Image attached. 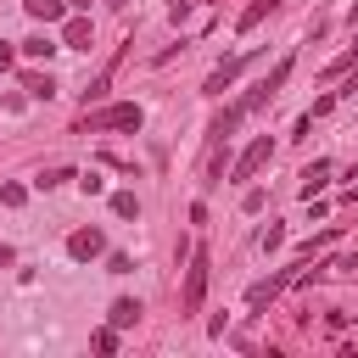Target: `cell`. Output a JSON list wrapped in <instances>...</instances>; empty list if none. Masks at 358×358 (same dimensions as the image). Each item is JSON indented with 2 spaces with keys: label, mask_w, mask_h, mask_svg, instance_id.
<instances>
[{
  "label": "cell",
  "mask_w": 358,
  "mask_h": 358,
  "mask_svg": "<svg viewBox=\"0 0 358 358\" xmlns=\"http://www.w3.org/2000/svg\"><path fill=\"white\" fill-rule=\"evenodd\" d=\"M11 56H17V50H11V45H6V39H0V73H6V67H11Z\"/></svg>",
  "instance_id": "ffe728a7"
},
{
  "label": "cell",
  "mask_w": 358,
  "mask_h": 358,
  "mask_svg": "<svg viewBox=\"0 0 358 358\" xmlns=\"http://www.w3.org/2000/svg\"><path fill=\"white\" fill-rule=\"evenodd\" d=\"M106 6H129V0H106Z\"/></svg>",
  "instance_id": "cb8c5ba5"
},
{
  "label": "cell",
  "mask_w": 358,
  "mask_h": 358,
  "mask_svg": "<svg viewBox=\"0 0 358 358\" xmlns=\"http://www.w3.org/2000/svg\"><path fill=\"white\" fill-rule=\"evenodd\" d=\"M341 95H358V78H347V90H336V101H341Z\"/></svg>",
  "instance_id": "44dd1931"
},
{
  "label": "cell",
  "mask_w": 358,
  "mask_h": 358,
  "mask_svg": "<svg viewBox=\"0 0 358 358\" xmlns=\"http://www.w3.org/2000/svg\"><path fill=\"white\" fill-rule=\"evenodd\" d=\"M0 263H11V246H0Z\"/></svg>",
  "instance_id": "7402d4cb"
},
{
  "label": "cell",
  "mask_w": 358,
  "mask_h": 358,
  "mask_svg": "<svg viewBox=\"0 0 358 358\" xmlns=\"http://www.w3.org/2000/svg\"><path fill=\"white\" fill-rule=\"evenodd\" d=\"M280 241H285V229H280V224H268V229L257 235V246H280Z\"/></svg>",
  "instance_id": "d6986e66"
},
{
  "label": "cell",
  "mask_w": 358,
  "mask_h": 358,
  "mask_svg": "<svg viewBox=\"0 0 358 358\" xmlns=\"http://www.w3.org/2000/svg\"><path fill=\"white\" fill-rule=\"evenodd\" d=\"M274 6H280V0H252V6L241 11V22H235V28H241V34H252V28H257V22H263V17L274 11Z\"/></svg>",
  "instance_id": "30bf717a"
},
{
  "label": "cell",
  "mask_w": 358,
  "mask_h": 358,
  "mask_svg": "<svg viewBox=\"0 0 358 358\" xmlns=\"http://www.w3.org/2000/svg\"><path fill=\"white\" fill-rule=\"evenodd\" d=\"M62 45H67V50H90V17H67Z\"/></svg>",
  "instance_id": "52a82bcc"
},
{
  "label": "cell",
  "mask_w": 358,
  "mask_h": 358,
  "mask_svg": "<svg viewBox=\"0 0 358 358\" xmlns=\"http://www.w3.org/2000/svg\"><path fill=\"white\" fill-rule=\"evenodd\" d=\"M28 95H34V101H50V95H56V78H50V73H28Z\"/></svg>",
  "instance_id": "7c38bea8"
},
{
  "label": "cell",
  "mask_w": 358,
  "mask_h": 358,
  "mask_svg": "<svg viewBox=\"0 0 358 358\" xmlns=\"http://www.w3.org/2000/svg\"><path fill=\"white\" fill-rule=\"evenodd\" d=\"M112 347H117V324L112 330H95V352H112Z\"/></svg>",
  "instance_id": "e0dca14e"
},
{
  "label": "cell",
  "mask_w": 358,
  "mask_h": 358,
  "mask_svg": "<svg viewBox=\"0 0 358 358\" xmlns=\"http://www.w3.org/2000/svg\"><path fill=\"white\" fill-rule=\"evenodd\" d=\"M324 179H330V162H313V168H302V196L313 201V196L324 190Z\"/></svg>",
  "instance_id": "9c48e42d"
},
{
  "label": "cell",
  "mask_w": 358,
  "mask_h": 358,
  "mask_svg": "<svg viewBox=\"0 0 358 358\" xmlns=\"http://www.w3.org/2000/svg\"><path fill=\"white\" fill-rule=\"evenodd\" d=\"M0 201H6V207H22V201H28V190H22V185H6V190H0Z\"/></svg>",
  "instance_id": "2e32d148"
},
{
  "label": "cell",
  "mask_w": 358,
  "mask_h": 358,
  "mask_svg": "<svg viewBox=\"0 0 358 358\" xmlns=\"http://www.w3.org/2000/svg\"><path fill=\"white\" fill-rule=\"evenodd\" d=\"M78 190H84V196H101L106 185H101V173H84V179H78Z\"/></svg>",
  "instance_id": "ac0fdd59"
},
{
  "label": "cell",
  "mask_w": 358,
  "mask_h": 358,
  "mask_svg": "<svg viewBox=\"0 0 358 358\" xmlns=\"http://www.w3.org/2000/svg\"><path fill=\"white\" fill-rule=\"evenodd\" d=\"M101 252H106V235H101V229H73V235H67V257H73V263H90V257H101Z\"/></svg>",
  "instance_id": "8992f818"
},
{
  "label": "cell",
  "mask_w": 358,
  "mask_h": 358,
  "mask_svg": "<svg viewBox=\"0 0 358 358\" xmlns=\"http://www.w3.org/2000/svg\"><path fill=\"white\" fill-rule=\"evenodd\" d=\"M134 319H140V302H134V296H117V302H112V324H117V330H129Z\"/></svg>",
  "instance_id": "8fae6325"
},
{
  "label": "cell",
  "mask_w": 358,
  "mask_h": 358,
  "mask_svg": "<svg viewBox=\"0 0 358 358\" xmlns=\"http://www.w3.org/2000/svg\"><path fill=\"white\" fill-rule=\"evenodd\" d=\"M296 268H302V263H291V268H280V274H268V280H257V285L246 291V302H252V308H268V302H274V296H280V291H285V285L296 280Z\"/></svg>",
  "instance_id": "277c9868"
},
{
  "label": "cell",
  "mask_w": 358,
  "mask_h": 358,
  "mask_svg": "<svg viewBox=\"0 0 358 358\" xmlns=\"http://www.w3.org/2000/svg\"><path fill=\"white\" fill-rule=\"evenodd\" d=\"M268 157H274V145H268V134H257V140H252V145L235 157V168H229V173H235V179H252V173H257Z\"/></svg>",
  "instance_id": "5b68a950"
},
{
  "label": "cell",
  "mask_w": 358,
  "mask_h": 358,
  "mask_svg": "<svg viewBox=\"0 0 358 358\" xmlns=\"http://www.w3.org/2000/svg\"><path fill=\"white\" fill-rule=\"evenodd\" d=\"M112 213H117V218H134V213H140L134 190H117V196H112Z\"/></svg>",
  "instance_id": "4fadbf2b"
},
{
  "label": "cell",
  "mask_w": 358,
  "mask_h": 358,
  "mask_svg": "<svg viewBox=\"0 0 358 358\" xmlns=\"http://www.w3.org/2000/svg\"><path fill=\"white\" fill-rule=\"evenodd\" d=\"M252 62H257V50H241V56H229V62H218V67L207 73V84H201V95H224V90H229V84H235V78H241V73H246Z\"/></svg>",
  "instance_id": "6da1fadb"
},
{
  "label": "cell",
  "mask_w": 358,
  "mask_h": 358,
  "mask_svg": "<svg viewBox=\"0 0 358 358\" xmlns=\"http://www.w3.org/2000/svg\"><path fill=\"white\" fill-rule=\"evenodd\" d=\"M207 268H213V263H207V252H196V257H190V268H185V313H196V308H201V296H207Z\"/></svg>",
  "instance_id": "3957f363"
},
{
  "label": "cell",
  "mask_w": 358,
  "mask_h": 358,
  "mask_svg": "<svg viewBox=\"0 0 358 358\" xmlns=\"http://www.w3.org/2000/svg\"><path fill=\"white\" fill-rule=\"evenodd\" d=\"M347 17H352V22H358V0H352V11H347Z\"/></svg>",
  "instance_id": "603a6c76"
},
{
  "label": "cell",
  "mask_w": 358,
  "mask_h": 358,
  "mask_svg": "<svg viewBox=\"0 0 358 358\" xmlns=\"http://www.w3.org/2000/svg\"><path fill=\"white\" fill-rule=\"evenodd\" d=\"M140 117H145L140 106H106V112H95V117L84 112L78 129H84V134H90V129H140Z\"/></svg>",
  "instance_id": "7a4b0ae2"
},
{
  "label": "cell",
  "mask_w": 358,
  "mask_h": 358,
  "mask_svg": "<svg viewBox=\"0 0 358 358\" xmlns=\"http://www.w3.org/2000/svg\"><path fill=\"white\" fill-rule=\"evenodd\" d=\"M50 50H56V45H50L45 34H34V39H22V56H50Z\"/></svg>",
  "instance_id": "5bb4252c"
},
{
  "label": "cell",
  "mask_w": 358,
  "mask_h": 358,
  "mask_svg": "<svg viewBox=\"0 0 358 358\" xmlns=\"http://www.w3.org/2000/svg\"><path fill=\"white\" fill-rule=\"evenodd\" d=\"M22 11H28L34 22H62V17H67L62 0H22Z\"/></svg>",
  "instance_id": "ba28073f"
},
{
  "label": "cell",
  "mask_w": 358,
  "mask_h": 358,
  "mask_svg": "<svg viewBox=\"0 0 358 358\" xmlns=\"http://www.w3.org/2000/svg\"><path fill=\"white\" fill-rule=\"evenodd\" d=\"M67 179H73V173H67V168H50V173H39V179H34V185H39V190H56V185H67Z\"/></svg>",
  "instance_id": "9a60e30c"
}]
</instances>
